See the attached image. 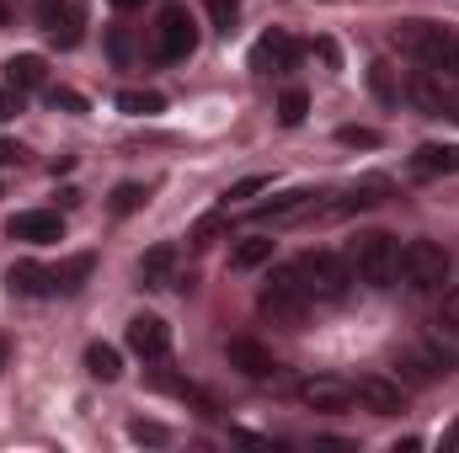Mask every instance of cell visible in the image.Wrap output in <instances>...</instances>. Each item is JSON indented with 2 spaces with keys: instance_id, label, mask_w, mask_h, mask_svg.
Here are the masks:
<instances>
[{
  "instance_id": "cell-38",
  "label": "cell",
  "mask_w": 459,
  "mask_h": 453,
  "mask_svg": "<svg viewBox=\"0 0 459 453\" xmlns=\"http://www.w3.org/2000/svg\"><path fill=\"white\" fill-rule=\"evenodd\" d=\"M11 16H16V11H11V0H0V27H11Z\"/></svg>"
},
{
  "instance_id": "cell-23",
  "label": "cell",
  "mask_w": 459,
  "mask_h": 453,
  "mask_svg": "<svg viewBox=\"0 0 459 453\" xmlns=\"http://www.w3.org/2000/svg\"><path fill=\"white\" fill-rule=\"evenodd\" d=\"M91 267H97V256H70V261H59V267H54V294H75V288L91 278Z\"/></svg>"
},
{
  "instance_id": "cell-7",
  "label": "cell",
  "mask_w": 459,
  "mask_h": 453,
  "mask_svg": "<svg viewBox=\"0 0 459 453\" xmlns=\"http://www.w3.org/2000/svg\"><path fill=\"white\" fill-rule=\"evenodd\" d=\"M32 11H38V27L59 48H75L86 38V0H32Z\"/></svg>"
},
{
  "instance_id": "cell-6",
  "label": "cell",
  "mask_w": 459,
  "mask_h": 453,
  "mask_svg": "<svg viewBox=\"0 0 459 453\" xmlns=\"http://www.w3.org/2000/svg\"><path fill=\"white\" fill-rule=\"evenodd\" d=\"M193 48H198V21H193V11H187V5H166L160 21H155V59H160V64H182V59H193Z\"/></svg>"
},
{
  "instance_id": "cell-12",
  "label": "cell",
  "mask_w": 459,
  "mask_h": 453,
  "mask_svg": "<svg viewBox=\"0 0 459 453\" xmlns=\"http://www.w3.org/2000/svg\"><path fill=\"white\" fill-rule=\"evenodd\" d=\"M225 357H230V368L235 373H246V379H278V357L262 346L256 337H235V341H225Z\"/></svg>"
},
{
  "instance_id": "cell-5",
  "label": "cell",
  "mask_w": 459,
  "mask_h": 453,
  "mask_svg": "<svg viewBox=\"0 0 459 453\" xmlns=\"http://www.w3.org/2000/svg\"><path fill=\"white\" fill-rule=\"evenodd\" d=\"M310 310H316V299L305 294V283H299L294 261H289V267H278V272L267 278V288H262V315H273V321H283V326H299Z\"/></svg>"
},
{
  "instance_id": "cell-15",
  "label": "cell",
  "mask_w": 459,
  "mask_h": 453,
  "mask_svg": "<svg viewBox=\"0 0 459 453\" xmlns=\"http://www.w3.org/2000/svg\"><path fill=\"white\" fill-rule=\"evenodd\" d=\"M411 182H438V176H455L459 171V144H422L411 160H406Z\"/></svg>"
},
{
  "instance_id": "cell-37",
  "label": "cell",
  "mask_w": 459,
  "mask_h": 453,
  "mask_svg": "<svg viewBox=\"0 0 459 453\" xmlns=\"http://www.w3.org/2000/svg\"><path fill=\"white\" fill-rule=\"evenodd\" d=\"M113 59H128V32H113Z\"/></svg>"
},
{
  "instance_id": "cell-39",
  "label": "cell",
  "mask_w": 459,
  "mask_h": 453,
  "mask_svg": "<svg viewBox=\"0 0 459 453\" xmlns=\"http://www.w3.org/2000/svg\"><path fill=\"white\" fill-rule=\"evenodd\" d=\"M117 11H139V5H144V0H113Z\"/></svg>"
},
{
  "instance_id": "cell-27",
  "label": "cell",
  "mask_w": 459,
  "mask_h": 453,
  "mask_svg": "<svg viewBox=\"0 0 459 453\" xmlns=\"http://www.w3.org/2000/svg\"><path fill=\"white\" fill-rule=\"evenodd\" d=\"M305 113H310V97H305V91H283V97H278V123H283V128H299Z\"/></svg>"
},
{
  "instance_id": "cell-25",
  "label": "cell",
  "mask_w": 459,
  "mask_h": 453,
  "mask_svg": "<svg viewBox=\"0 0 459 453\" xmlns=\"http://www.w3.org/2000/svg\"><path fill=\"white\" fill-rule=\"evenodd\" d=\"M160 107H166L160 91H117V113H128V117H155Z\"/></svg>"
},
{
  "instance_id": "cell-35",
  "label": "cell",
  "mask_w": 459,
  "mask_h": 453,
  "mask_svg": "<svg viewBox=\"0 0 459 453\" xmlns=\"http://www.w3.org/2000/svg\"><path fill=\"white\" fill-rule=\"evenodd\" d=\"M22 155H27V150H22V144H16V139H0V166H16V160H22Z\"/></svg>"
},
{
  "instance_id": "cell-14",
  "label": "cell",
  "mask_w": 459,
  "mask_h": 453,
  "mask_svg": "<svg viewBox=\"0 0 459 453\" xmlns=\"http://www.w3.org/2000/svg\"><path fill=\"white\" fill-rule=\"evenodd\" d=\"M417 346H422L444 373H455L459 368V326L449 321V315H438L433 326H422V341H417Z\"/></svg>"
},
{
  "instance_id": "cell-4",
  "label": "cell",
  "mask_w": 459,
  "mask_h": 453,
  "mask_svg": "<svg viewBox=\"0 0 459 453\" xmlns=\"http://www.w3.org/2000/svg\"><path fill=\"white\" fill-rule=\"evenodd\" d=\"M294 272H299V283H305V294L316 304H337L347 294V283H352V267H347L342 256H332V251H305L294 261Z\"/></svg>"
},
{
  "instance_id": "cell-32",
  "label": "cell",
  "mask_w": 459,
  "mask_h": 453,
  "mask_svg": "<svg viewBox=\"0 0 459 453\" xmlns=\"http://www.w3.org/2000/svg\"><path fill=\"white\" fill-rule=\"evenodd\" d=\"M128 438H134V443H166L171 432H166L160 422H144V416H139V422H128Z\"/></svg>"
},
{
  "instance_id": "cell-3",
  "label": "cell",
  "mask_w": 459,
  "mask_h": 453,
  "mask_svg": "<svg viewBox=\"0 0 459 453\" xmlns=\"http://www.w3.org/2000/svg\"><path fill=\"white\" fill-rule=\"evenodd\" d=\"M449 272H455V261H449V251H444L438 240H406V245H401V272H395V283H406L411 294H438V288L449 283Z\"/></svg>"
},
{
  "instance_id": "cell-18",
  "label": "cell",
  "mask_w": 459,
  "mask_h": 453,
  "mask_svg": "<svg viewBox=\"0 0 459 453\" xmlns=\"http://www.w3.org/2000/svg\"><path fill=\"white\" fill-rule=\"evenodd\" d=\"M5 283H11V294L54 299V267H43V261H16V267L5 272Z\"/></svg>"
},
{
  "instance_id": "cell-28",
  "label": "cell",
  "mask_w": 459,
  "mask_h": 453,
  "mask_svg": "<svg viewBox=\"0 0 459 453\" xmlns=\"http://www.w3.org/2000/svg\"><path fill=\"white\" fill-rule=\"evenodd\" d=\"M267 187H273V176H240L225 192V203H246V198H256V192H267Z\"/></svg>"
},
{
  "instance_id": "cell-20",
  "label": "cell",
  "mask_w": 459,
  "mask_h": 453,
  "mask_svg": "<svg viewBox=\"0 0 459 453\" xmlns=\"http://www.w3.org/2000/svg\"><path fill=\"white\" fill-rule=\"evenodd\" d=\"M368 91H374V102H385V107H401V97H406L401 75H395L385 59H374V64H368Z\"/></svg>"
},
{
  "instance_id": "cell-13",
  "label": "cell",
  "mask_w": 459,
  "mask_h": 453,
  "mask_svg": "<svg viewBox=\"0 0 459 453\" xmlns=\"http://www.w3.org/2000/svg\"><path fill=\"white\" fill-rule=\"evenodd\" d=\"M299 400L310 411H347L352 406V379H337V373H316L299 384Z\"/></svg>"
},
{
  "instance_id": "cell-17",
  "label": "cell",
  "mask_w": 459,
  "mask_h": 453,
  "mask_svg": "<svg viewBox=\"0 0 459 453\" xmlns=\"http://www.w3.org/2000/svg\"><path fill=\"white\" fill-rule=\"evenodd\" d=\"M310 209H321L316 192H289V198H273V203L251 209V219H256V225H289V219H305Z\"/></svg>"
},
{
  "instance_id": "cell-1",
  "label": "cell",
  "mask_w": 459,
  "mask_h": 453,
  "mask_svg": "<svg viewBox=\"0 0 459 453\" xmlns=\"http://www.w3.org/2000/svg\"><path fill=\"white\" fill-rule=\"evenodd\" d=\"M395 43H401V48H406L428 75L455 81V86H459V32H455V27L411 16V21H395Z\"/></svg>"
},
{
  "instance_id": "cell-16",
  "label": "cell",
  "mask_w": 459,
  "mask_h": 453,
  "mask_svg": "<svg viewBox=\"0 0 459 453\" xmlns=\"http://www.w3.org/2000/svg\"><path fill=\"white\" fill-rule=\"evenodd\" d=\"M5 86L11 91H48V64H43V54H16V59H5Z\"/></svg>"
},
{
  "instance_id": "cell-8",
  "label": "cell",
  "mask_w": 459,
  "mask_h": 453,
  "mask_svg": "<svg viewBox=\"0 0 459 453\" xmlns=\"http://www.w3.org/2000/svg\"><path fill=\"white\" fill-rule=\"evenodd\" d=\"M352 400L363 411H374V416H401L406 384L401 379H385V373H363V379H352Z\"/></svg>"
},
{
  "instance_id": "cell-29",
  "label": "cell",
  "mask_w": 459,
  "mask_h": 453,
  "mask_svg": "<svg viewBox=\"0 0 459 453\" xmlns=\"http://www.w3.org/2000/svg\"><path fill=\"white\" fill-rule=\"evenodd\" d=\"M144 198H150V192H144L139 182H123V187L113 192V214H134V209H139Z\"/></svg>"
},
{
  "instance_id": "cell-33",
  "label": "cell",
  "mask_w": 459,
  "mask_h": 453,
  "mask_svg": "<svg viewBox=\"0 0 459 453\" xmlns=\"http://www.w3.org/2000/svg\"><path fill=\"white\" fill-rule=\"evenodd\" d=\"M337 144H347V150H374L379 133L374 128H337Z\"/></svg>"
},
{
  "instance_id": "cell-40",
  "label": "cell",
  "mask_w": 459,
  "mask_h": 453,
  "mask_svg": "<svg viewBox=\"0 0 459 453\" xmlns=\"http://www.w3.org/2000/svg\"><path fill=\"white\" fill-rule=\"evenodd\" d=\"M5 357H11V341L0 337V368H5Z\"/></svg>"
},
{
  "instance_id": "cell-26",
  "label": "cell",
  "mask_w": 459,
  "mask_h": 453,
  "mask_svg": "<svg viewBox=\"0 0 459 453\" xmlns=\"http://www.w3.org/2000/svg\"><path fill=\"white\" fill-rule=\"evenodd\" d=\"M385 192H390V182L385 176H368V182H358L342 198V209H374V203H385Z\"/></svg>"
},
{
  "instance_id": "cell-36",
  "label": "cell",
  "mask_w": 459,
  "mask_h": 453,
  "mask_svg": "<svg viewBox=\"0 0 459 453\" xmlns=\"http://www.w3.org/2000/svg\"><path fill=\"white\" fill-rule=\"evenodd\" d=\"M444 315L459 326V288H449V294H444Z\"/></svg>"
},
{
  "instance_id": "cell-22",
  "label": "cell",
  "mask_w": 459,
  "mask_h": 453,
  "mask_svg": "<svg viewBox=\"0 0 459 453\" xmlns=\"http://www.w3.org/2000/svg\"><path fill=\"white\" fill-rule=\"evenodd\" d=\"M86 373H91V379H102V384H113L117 373H123L117 346H108V341H91V346H86Z\"/></svg>"
},
{
  "instance_id": "cell-31",
  "label": "cell",
  "mask_w": 459,
  "mask_h": 453,
  "mask_svg": "<svg viewBox=\"0 0 459 453\" xmlns=\"http://www.w3.org/2000/svg\"><path fill=\"white\" fill-rule=\"evenodd\" d=\"M48 107H54V113H86V97H75V91H65V86H48Z\"/></svg>"
},
{
  "instance_id": "cell-2",
  "label": "cell",
  "mask_w": 459,
  "mask_h": 453,
  "mask_svg": "<svg viewBox=\"0 0 459 453\" xmlns=\"http://www.w3.org/2000/svg\"><path fill=\"white\" fill-rule=\"evenodd\" d=\"M347 267L358 283L368 288H395V272H401V240L385 235V229H363L347 240Z\"/></svg>"
},
{
  "instance_id": "cell-9",
  "label": "cell",
  "mask_w": 459,
  "mask_h": 453,
  "mask_svg": "<svg viewBox=\"0 0 459 453\" xmlns=\"http://www.w3.org/2000/svg\"><path fill=\"white\" fill-rule=\"evenodd\" d=\"M299 54H305L299 38H289V32H267V38H256V48H251V70H256V75H283V70L299 64Z\"/></svg>"
},
{
  "instance_id": "cell-34",
  "label": "cell",
  "mask_w": 459,
  "mask_h": 453,
  "mask_svg": "<svg viewBox=\"0 0 459 453\" xmlns=\"http://www.w3.org/2000/svg\"><path fill=\"white\" fill-rule=\"evenodd\" d=\"M16 113H22V91H11V86H0V123H11Z\"/></svg>"
},
{
  "instance_id": "cell-10",
  "label": "cell",
  "mask_w": 459,
  "mask_h": 453,
  "mask_svg": "<svg viewBox=\"0 0 459 453\" xmlns=\"http://www.w3.org/2000/svg\"><path fill=\"white\" fill-rule=\"evenodd\" d=\"M123 337H128V352L144 357V363H160V357L171 352V326H166L160 315H134Z\"/></svg>"
},
{
  "instance_id": "cell-11",
  "label": "cell",
  "mask_w": 459,
  "mask_h": 453,
  "mask_svg": "<svg viewBox=\"0 0 459 453\" xmlns=\"http://www.w3.org/2000/svg\"><path fill=\"white\" fill-rule=\"evenodd\" d=\"M5 235L27 240V245H54V240H65V214L59 209H27L5 225Z\"/></svg>"
},
{
  "instance_id": "cell-30",
  "label": "cell",
  "mask_w": 459,
  "mask_h": 453,
  "mask_svg": "<svg viewBox=\"0 0 459 453\" xmlns=\"http://www.w3.org/2000/svg\"><path fill=\"white\" fill-rule=\"evenodd\" d=\"M204 5H209V21H214L220 32H230L235 16H240V0H204Z\"/></svg>"
},
{
  "instance_id": "cell-19",
  "label": "cell",
  "mask_w": 459,
  "mask_h": 453,
  "mask_svg": "<svg viewBox=\"0 0 459 453\" xmlns=\"http://www.w3.org/2000/svg\"><path fill=\"white\" fill-rule=\"evenodd\" d=\"M177 272V245H150L139 256V288H171Z\"/></svg>"
},
{
  "instance_id": "cell-21",
  "label": "cell",
  "mask_w": 459,
  "mask_h": 453,
  "mask_svg": "<svg viewBox=\"0 0 459 453\" xmlns=\"http://www.w3.org/2000/svg\"><path fill=\"white\" fill-rule=\"evenodd\" d=\"M262 261H273V240H267V235L235 240V251H230V267H235V272H251V267H262Z\"/></svg>"
},
{
  "instance_id": "cell-24",
  "label": "cell",
  "mask_w": 459,
  "mask_h": 453,
  "mask_svg": "<svg viewBox=\"0 0 459 453\" xmlns=\"http://www.w3.org/2000/svg\"><path fill=\"white\" fill-rule=\"evenodd\" d=\"M395 368H401V384H433V379H444V368H438L422 346H417V352H406Z\"/></svg>"
}]
</instances>
